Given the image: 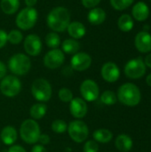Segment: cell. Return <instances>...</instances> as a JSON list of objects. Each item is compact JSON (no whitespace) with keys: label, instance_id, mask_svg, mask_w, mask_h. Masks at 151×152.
Here are the masks:
<instances>
[{"label":"cell","instance_id":"obj_18","mask_svg":"<svg viewBox=\"0 0 151 152\" xmlns=\"http://www.w3.org/2000/svg\"><path fill=\"white\" fill-rule=\"evenodd\" d=\"M18 138V133L15 127L12 126H4L0 133L1 142L7 146H12L15 143Z\"/></svg>","mask_w":151,"mask_h":152},{"label":"cell","instance_id":"obj_2","mask_svg":"<svg viewBox=\"0 0 151 152\" xmlns=\"http://www.w3.org/2000/svg\"><path fill=\"white\" fill-rule=\"evenodd\" d=\"M117 97L122 104L128 107H134L141 102L142 94L136 85L125 83L118 88Z\"/></svg>","mask_w":151,"mask_h":152},{"label":"cell","instance_id":"obj_22","mask_svg":"<svg viewBox=\"0 0 151 152\" xmlns=\"http://www.w3.org/2000/svg\"><path fill=\"white\" fill-rule=\"evenodd\" d=\"M20 5V0H1V11L6 15H13L19 10Z\"/></svg>","mask_w":151,"mask_h":152},{"label":"cell","instance_id":"obj_42","mask_svg":"<svg viewBox=\"0 0 151 152\" xmlns=\"http://www.w3.org/2000/svg\"><path fill=\"white\" fill-rule=\"evenodd\" d=\"M146 83H147V85H148L149 86H150L151 87V73L147 76V77H146Z\"/></svg>","mask_w":151,"mask_h":152},{"label":"cell","instance_id":"obj_40","mask_svg":"<svg viewBox=\"0 0 151 152\" xmlns=\"http://www.w3.org/2000/svg\"><path fill=\"white\" fill-rule=\"evenodd\" d=\"M24 3L27 7H34L36 4L37 0H24Z\"/></svg>","mask_w":151,"mask_h":152},{"label":"cell","instance_id":"obj_33","mask_svg":"<svg viewBox=\"0 0 151 152\" xmlns=\"http://www.w3.org/2000/svg\"><path fill=\"white\" fill-rule=\"evenodd\" d=\"M99 144L94 140L86 141L83 147V152H98Z\"/></svg>","mask_w":151,"mask_h":152},{"label":"cell","instance_id":"obj_12","mask_svg":"<svg viewBox=\"0 0 151 152\" xmlns=\"http://www.w3.org/2000/svg\"><path fill=\"white\" fill-rule=\"evenodd\" d=\"M92 57L85 52H78L72 55L70 59V67L75 71H85L92 65Z\"/></svg>","mask_w":151,"mask_h":152},{"label":"cell","instance_id":"obj_21","mask_svg":"<svg viewBox=\"0 0 151 152\" xmlns=\"http://www.w3.org/2000/svg\"><path fill=\"white\" fill-rule=\"evenodd\" d=\"M133 140L127 134H120L115 140L116 148L121 152L130 151L133 148Z\"/></svg>","mask_w":151,"mask_h":152},{"label":"cell","instance_id":"obj_15","mask_svg":"<svg viewBox=\"0 0 151 152\" xmlns=\"http://www.w3.org/2000/svg\"><path fill=\"white\" fill-rule=\"evenodd\" d=\"M69 112L76 119L84 118L88 112V106L83 98L76 97L69 102Z\"/></svg>","mask_w":151,"mask_h":152},{"label":"cell","instance_id":"obj_1","mask_svg":"<svg viewBox=\"0 0 151 152\" xmlns=\"http://www.w3.org/2000/svg\"><path fill=\"white\" fill-rule=\"evenodd\" d=\"M69 23L70 12L66 7L63 6L53 8L46 17V24L48 28L56 33H61L67 30Z\"/></svg>","mask_w":151,"mask_h":152},{"label":"cell","instance_id":"obj_17","mask_svg":"<svg viewBox=\"0 0 151 152\" xmlns=\"http://www.w3.org/2000/svg\"><path fill=\"white\" fill-rule=\"evenodd\" d=\"M67 31L71 38L78 40L85 36L86 28L84 25V23L77 20H74V21H70V23L67 28Z\"/></svg>","mask_w":151,"mask_h":152},{"label":"cell","instance_id":"obj_24","mask_svg":"<svg viewBox=\"0 0 151 152\" xmlns=\"http://www.w3.org/2000/svg\"><path fill=\"white\" fill-rule=\"evenodd\" d=\"M47 112V106L44 102H37L31 106L29 110V115L32 119L39 120L42 119Z\"/></svg>","mask_w":151,"mask_h":152},{"label":"cell","instance_id":"obj_8","mask_svg":"<svg viewBox=\"0 0 151 152\" xmlns=\"http://www.w3.org/2000/svg\"><path fill=\"white\" fill-rule=\"evenodd\" d=\"M67 132L70 139L77 143H82L85 142L89 135V128L87 125L81 119H76L69 122Z\"/></svg>","mask_w":151,"mask_h":152},{"label":"cell","instance_id":"obj_14","mask_svg":"<svg viewBox=\"0 0 151 152\" xmlns=\"http://www.w3.org/2000/svg\"><path fill=\"white\" fill-rule=\"evenodd\" d=\"M101 75L106 82L115 83L120 77V69L115 62L108 61L102 65Z\"/></svg>","mask_w":151,"mask_h":152},{"label":"cell","instance_id":"obj_35","mask_svg":"<svg viewBox=\"0 0 151 152\" xmlns=\"http://www.w3.org/2000/svg\"><path fill=\"white\" fill-rule=\"evenodd\" d=\"M50 142H51V138H50V136H49L48 134H41V135H40V137H39V139H38L39 144L44 146V145H48V144L50 143Z\"/></svg>","mask_w":151,"mask_h":152},{"label":"cell","instance_id":"obj_32","mask_svg":"<svg viewBox=\"0 0 151 152\" xmlns=\"http://www.w3.org/2000/svg\"><path fill=\"white\" fill-rule=\"evenodd\" d=\"M58 96L62 102H70L74 98L72 91L67 87H61L58 92Z\"/></svg>","mask_w":151,"mask_h":152},{"label":"cell","instance_id":"obj_16","mask_svg":"<svg viewBox=\"0 0 151 152\" xmlns=\"http://www.w3.org/2000/svg\"><path fill=\"white\" fill-rule=\"evenodd\" d=\"M136 49L142 53H147L151 51V35L147 31L139 32L134 39Z\"/></svg>","mask_w":151,"mask_h":152},{"label":"cell","instance_id":"obj_6","mask_svg":"<svg viewBox=\"0 0 151 152\" xmlns=\"http://www.w3.org/2000/svg\"><path fill=\"white\" fill-rule=\"evenodd\" d=\"M31 94L39 102H47L53 95V88L50 82L43 77L36 78L31 85Z\"/></svg>","mask_w":151,"mask_h":152},{"label":"cell","instance_id":"obj_20","mask_svg":"<svg viewBox=\"0 0 151 152\" xmlns=\"http://www.w3.org/2000/svg\"><path fill=\"white\" fill-rule=\"evenodd\" d=\"M106 12L101 8V7H94L92 8L88 14H87V20L92 25H101L106 20Z\"/></svg>","mask_w":151,"mask_h":152},{"label":"cell","instance_id":"obj_34","mask_svg":"<svg viewBox=\"0 0 151 152\" xmlns=\"http://www.w3.org/2000/svg\"><path fill=\"white\" fill-rule=\"evenodd\" d=\"M81 2L85 8L92 9L97 7V5L101 2V0H81Z\"/></svg>","mask_w":151,"mask_h":152},{"label":"cell","instance_id":"obj_41","mask_svg":"<svg viewBox=\"0 0 151 152\" xmlns=\"http://www.w3.org/2000/svg\"><path fill=\"white\" fill-rule=\"evenodd\" d=\"M144 63L146 65V67H149L151 69V53H149L145 59H144Z\"/></svg>","mask_w":151,"mask_h":152},{"label":"cell","instance_id":"obj_11","mask_svg":"<svg viewBox=\"0 0 151 152\" xmlns=\"http://www.w3.org/2000/svg\"><path fill=\"white\" fill-rule=\"evenodd\" d=\"M65 61V53L61 49H51L48 51L43 59L44 65L49 69H56L60 68Z\"/></svg>","mask_w":151,"mask_h":152},{"label":"cell","instance_id":"obj_31","mask_svg":"<svg viewBox=\"0 0 151 152\" xmlns=\"http://www.w3.org/2000/svg\"><path fill=\"white\" fill-rule=\"evenodd\" d=\"M134 0H110L111 6L117 11H124L133 4Z\"/></svg>","mask_w":151,"mask_h":152},{"label":"cell","instance_id":"obj_5","mask_svg":"<svg viewBox=\"0 0 151 152\" xmlns=\"http://www.w3.org/2000/svg\"><path fill=\"white\" fill-rule=\"evenodd\" d=\"M37 19L38 12L35 7H25L17 13L15 23L20 30L27 31L35 27Z\"/></svg>","mask_w":151,"mask_h":152},{"label":"cell","instance_id":"obj_36","mask_svg":"<svg viewBox=\"0 0 151 152\" xmlns=\"http://www.w3.org/2000/svg\"><path fill=\"white\" fill-rule=\"evenodd\" d=\"M8 42L7 40V33L3 30V29H0V49L3 48L6 43Z\"/></svg>","mask_w":151,"mask_h":152},{"label":"cell","instance_id":"obj_27","mask_svg":"<svg viewBox=\"0 0 151 152\" xmlns=\"http://www.w3.org/2000/svg\"><path fill=\"white\" fill-rule=\"evenodd\" d=\"M44 42L46 44V45L51 48V49H56V48H59V46L61 45V37L60 36L58 35V33L56 32H49L45 37H44Z\"/></svg>","mask_w":151,"mask_h":152},{"label":"cell","instance_id":"obj_38","mask_svg":"<svg viewBox=\"0 0 151 152\" xmlns=\"http://www.w3.org/2000/svg\"><path fill=\"white\" fill-rule=\"evenodd\" d=\"M6 73H7V66L3 61H0V80L6 76Z\"/></svg>","mask_w":151,"mask_h":152},{"label":"cell","instance_id":"obj_3","mask_svg":"<svg viewBox=\"0 0 151 152\" xmlns=\"http://www.w3.org/2000/svg\"><path fill=\"white\" fill-rule=\"evenodd\" d=\"M19 133L21 140L28 144H36L41 135L38 123L32 118L26 119L21 123Z\"/></svg>","mask_w":151,"mask_h":152},{"label":"cell","instance_id":"obj_9","mask_svg":"<svg viewBox=\"0 0 151 152\" xmlns=\"http://www.w3.org/2000/svg\"><path fill=\"white\" fill-rule=\"evenodd\" d=\"M124 71L127 77L131 79H138L145 75L146 65L141 57L132 59L125 64Z\"/></svg>","mask_w":151,"mask_h":152},{"label":"cell","instance_id":"obj_28","mask_svg":"<svg viewBox=\"0 0 151 152\" xmlns=\"http://www.w3.org/2000/svg\"><path fill=\"white\" fill-rule=\"evenodd\" d=\"M101 102L108 106H111L117 103V94L112 92V91H105L101 94Z\"/></svg>","mask_w":151,"mask_h":152},{"label":"cell","instance_id":"obj_26","mask_svg":"<svg viewBox=\"0 0 151 152\" xmlns=\"http://www.w3.org/2000/svg\"><path fill=\"white\" fill-rule=\"evenodd\" d=\"M117 26L119 29L123 32H129L133 29L134 26L133 19L129 14H122L117 20Z\"/></svg>","mask_w":151,"mask_h":152},{"label":"cell","instance_id":"obj_37","mask_svg":"<svg viewBox=\"0 0 151 152\" xmlns=\"http://www.w3.org/2000/svg\"><path fill=\"white\" fill-rule=\"evenodd\" d=\"M7 152H27V151L20 145H12L8 149Z\"/></svg>","mask_w":151,"mask_h":152},{"label":"cell","instance_id":"obj_29","mask_svg":"<svg viewBox=\"0 0 151 152\" xmlns=\"http://www.w3.org/2000/svg\"><path fill=\"white\" fill-rule=\"evenodd\" d=\"M23 39V34L19 29H12L9 33H7V40L12 45H19Z\"/></svg>","mask_w":151,"mask_h":152},{"label":"cell","instance_id":"obj_25","mask_svg":"<svg viewBox=\"0 0 151 152\" xmlns=\"http://www.w3.org/2000/svg\"><path fill=\"white\" fill-rule=\"evenodd\" d=\"M93 138L96 142L108 143L113 139V134L109 129L101 128V129H97L93 132Z\"/></svg>","mask_w":151,"mask_h":152},{"label":"cell","instance_id":"obj_7","mask_svg":"<svg viewBox=\"0 0 151 152\" xmlns=\"http://www.w3.org/2000/svg\"><path fill=\"white\" fill-rule=\"evenodd\" d=\"M21 82L20 78L14 75H6L0 82V92L8 98L17 96L21 91Z\"/></svg>","mask_w":151,"mask_h":152},{"label":"cell","instance_id":"obj_30","mask_svg":"<svg viewBox=\"0 0 151 152\" xmlns=\"http://www.w3.org/2000/svg\"><path fill=\"white\" fill-rule=\"evenodd\" d=\"M51 128H52V131L55 134H64L65 132H67L68 124L66 123V121L62 119H55L52 123Z\"/></svg>","mask_w":151,"mask_h":152},{"label":"cell","instance_id":"obj_23","mask_svg":"<svg viewBox=\"0 0 151 152\" xmlns=\"http://www.w3.org/2000/svg\"><path fill=\"white\" fill-rule=\"evenodd\" d=\"M61 51L66 54H75L79 52L80 49V44L77 40L73 38H67L63 40L61 44Z\"/></svg>","mask_w":151,"mask_h":152},{"label":"cell","instance_id":"obj_13","mask_svg":"<svg viewBox=\"0 0 151 152\" xmlns=\"http://www.w3.org/2000/svg\"><path fill=\"white\" fill-rule=\"evenodd\" d=\"M23 47L29 56H37L41 53L43 44L39 36L36 34H29L24 38Z\"/></svg>","mask_w":151,"mask_h":152},{"label":"cell","instance_id":"obj_4","mask_svg":"<svg viewBox=\"0 0 151 152\" xmlns=\"http://www.w3.org/2000/svg\"><path fill=\"white\" fill-rule=\"evenodd\" d=\"M7 67L12 75L16 77L25 76L31 69V61L28 55L18 53L9 59Z\"/></svg>","mask_w":151,"mask_h":152},{"label":"cell","instance_id":"obj_19","mask_svg":"<svg viewBox=\"0 0 151 152\" xmlns=\"http://www.w3.org/2000/svg\"><path fill=\"white\" fill-rule=\"evenodd\" d=\"M132 13L134 20L138 21H144L150 16V8L145 2L140 1L133 6Z\"/></svg>","mask_w":151,"mask_h":152},{"label":"cell","instance_id":"obj_10","mask_svg":"<svg viewBox=\"0 0 151 152\" xmlns=\"http://www.w3.org/2000/svg\"><path fill=\"white\" fill-rule=\"evenodd\" d=\"M82 98L85 102H94L100 96V88L98 84L93 79H85L84 80L79 88Z\"/></svg>","mask_w":151,"mask_h":152},{"label":"cell","instance_id":"obj_39","mask_svg":"<svg viewBox=\"0 0 151 152\" xmlns=\"http://www.w3.org/2000/svg\"><path fill=\"white\" fill-rule=\"evenodd\" d=\"M31 152H47V150L45 149L44 146L36 143V145H34L33 148L31 149Z\"/></svg>","mask_w":151,"mask_h":152}]
</instances>
